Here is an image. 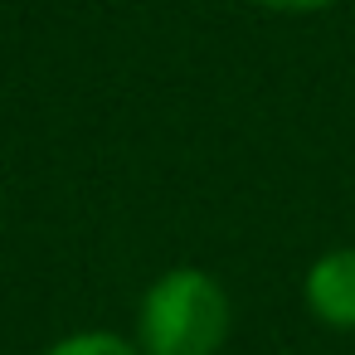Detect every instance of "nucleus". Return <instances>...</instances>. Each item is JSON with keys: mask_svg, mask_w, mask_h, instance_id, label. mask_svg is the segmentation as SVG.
<instances>
[{"mask_svg": "<svg viewBox=\"0 0 355 355\" xmlns=\"http://www.w3.org/2000/svg\"><path fill=\"white\" fill-rule=\"evenodd\" d=\"M258 10H272V15H316L326 6H336V0H253Z\"/></svg>", "mask_w": 355, "mask_h": 355, "instance_id": "20e7f679", "label": "nucleus"}, {"mask_svg": "<svg viewBox=\"0 0 355 355\" xmlns=\"http://www.w3.org/2000/svg\"><path fill=\"white\" fill-rule=\"evenodd\" d=\"M234 331V302L205 268H166L137 302L141 355H219Z\"/></svg>", "mask_w": 355, "mask_h": 355, "instance_id": "f257e3e1", "label": "nucleus"}, {"mask_svg": "<svg viewBox=\"0 0 355 355\" xmlns=\"http://www.w3.org/2000/svg\"><path fill=\"white\" fill-rule=\"evenodd\" d=\"M302 297L321 326L355 331V243L316 253L306 277H302Z\"/></svg>", "mask_w": 355, "mask_h": 355, "instance_id": "f03ea898", "label": "nucleus"}, {"mask_svg": "<svg viewBox=\"0 0 355 355\" xmlns=\"http://www.w3.org/2000/svg\"><path fill=\"white\" fill-rule=\"evenodd\" d=\"M44 355H141V345L127 336H112V331H73V336L54 340Z\"/></svg>", "mask_w": 355, "mask_h": 355, "instance_id": "7ed1b4c3", "label": "nucleus"}]
</instances>
